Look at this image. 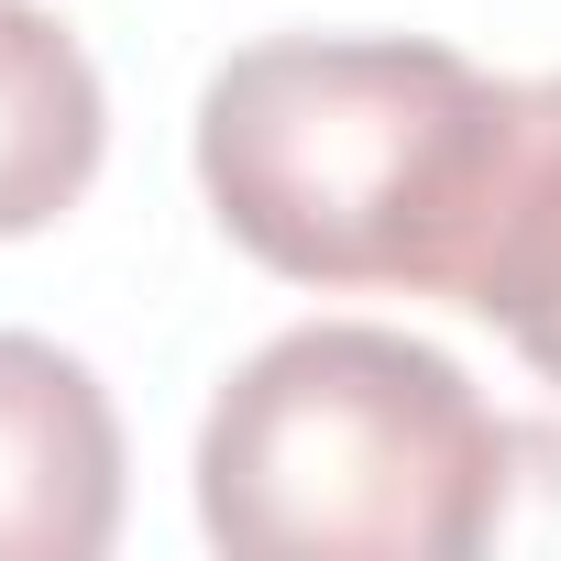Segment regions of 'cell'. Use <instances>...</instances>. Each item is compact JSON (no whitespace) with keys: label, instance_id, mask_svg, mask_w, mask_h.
I'll use <instances>...</instances> for the list:
<instances>
[{"label":"cell","instance_id":"1","mask_svg":"<svg viewBox=\"0 0 561 561\" xmlns=\"http://www.w3.org/2000/svg\"><path fill=\"white\" fill-rule=\"evenodd\" d=\"M506 78L430 34H264L198 89L209 220L287 287L451 298Z\"/></svg>","mask_w":561,"mask_h":561},{"label":"cell","instance_id":"2","mask_svg":"<svg viewBox=\"0 0 561 561\" xmlns=\"http://www.w3.org/2000/svg\"><path fill=\"white\" fill-rule=\"evenodd\" d=\"M495 495L506 419L386 320L275 331L198 419V528L231 561H473Z\"/></svg>","mask_w":561,"mask_h":561},{"label":"cell","instance_id":"3","mask_svg":"<svg viewBox=\"0 0 561 561\" xmlns=\"http://www.w3.org/2000/svg\"><path fill=\"white\" fill-rule=\"evenodd\" d=\"M122 539L111 386L45 331H0V561H100Z\"/></svg>","mask_w":561,"mask_h":561},{"label":"cell","instance_id":"4","mask_svg":"<svg viewBox=\"0 0 561 561\" xmlns=\"http://www.w3.org/2000/svg\"><path fill=\"white\" fill-rule=\"evenodd\" d=\"M451 309L495 320L528 375L561 386V78H506L495 176L451 275Z\"/></svg>","mask_w":561,"mask_h":561},{"label":"cell","instance_id":"5","mask_svg":"<svg viewBox=\"0 0 561 561\" xmlns=\"http://www.w3.org/2000/svg\"><path fill=\"white\" fill-rule=\"evenodd\" d=\"M100 154H111V100L89 45L34 0H0V242L67 220Z\"/></svg>","mask_w":561,"mask_h":561},{"label":"cell","instance_id":"6","mask_svg":"<svg viewBox=\"0 0 561 561\" xmlns=\"http://www.w3.org/2000/svg\"><path fill=\"white\" fill-rule=\"evenodd\" d=\"M495 550H561V419H506Z\"/></svg>","mask_w":561,"mask_h":561}]
</instances>
